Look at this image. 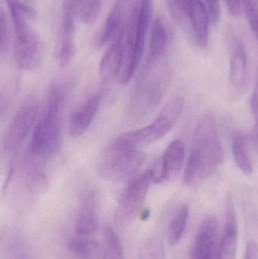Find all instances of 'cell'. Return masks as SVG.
Returning <instances> with one entry per match:
<instances>
[{"mask_svg":"<svg viewBox=\"0 0 258 259\" xmlns=\"http://www.w3.org/2000/svg\"><path fill=\"white\" fill-rule=\"evenodd\" d=\"M223 159V148L216 121L212 115L200 120L194 131L183 181L194 185L210 177Z\"/></svg>","mask_w":258,"mask_h":259,"instance_id":"obj_1","label":"cell"},{"mask_svg":"<svg viewBox=\"0 0 258 259\" xmlns=\"http://www.w3.org/2000/svg\"><path fill=\"white\" fill-rule=\"evenodd\" d=\"M15 27V59L18 68L32 71L40 65L45 44L37 32L30 25L36 18L35 9L19 0H5Z\"/></svg>","mask_w":258,"mask_h":259,"instance_id":"obj_2","label":"cell"},{"mask_svg":"<svg viewBox=\"0 0 258 259\" xmlns=\"http://www.w3.org/2000/svg\"><path fill=\"white\" fill-rule=\"evenodd\" d=\"M64 96L53 86L48 91L45 111L32 134L29 153L35 160H45L57 153L62 143V114Z\"/></svg>","mask_w":258,"mask_h":259,"instance_id":"obj_3","label":"cell"},{"mask_svg":"<svg viewBox=\"0 0 258 259\" xmlns=\"http://www.w3.org/2000/svg\"><path fill=\"white\" fill-rule=\"evenodd\" d=\"M152 17L151 0H140L136 5L127 23V50L122 69L118 75L121 84L133 78L139 68L145 50V39Z\"/></svg>","mask_w":258,"mask_h":259,"instance_id":"obj_4","label":"cell"},{"mask_svg":"<svg viewBox=\"0 0 258 259\" xmlns=\"http://www.w3.org/2000/svg\"><path fill=\"white\" fill-rule=\"evenodd\" d=\"M125 134L115 138L106 149L99 163L98 172L111 181L127 179L143 164L145 155Z\"/></svg>","mask_w":258,"mask_h":259,"instance_id":"obj_5","label":"cell"},{"mask_svg":"<svg viewBox=\"0 0 258 259\" xmlns=\"http://www.w3.org/2000/svg\"><path fill=\"white\" fill-rule=\"evenodd\" d=\"M159 61H148L136 83L129 109L133 119H140L151 112L165 94L169 78L168 71L159 65Z\"/></svg>","mask_w":258,"mask_h":259,"instance_id":"obj_6","label":"cell"},{"mask_svg":"<svg viewBox=\"0 0 258 259\" xmlns=\"http://www.w3.org/2000/svg\"><path fill=\"white\" fill-rule=\"evenodd\" d=\"M154 179V170L150 168L127 184L115 209V221L118 225H126L133 220L142 208Z\"/></svg>","mask_w":258,"mask_h":259,"instance_id":"obj_7","label":"cell"},{"mask_svg":"<svg viewBox=\"0 0 258 259\" xmlns=\"http://www.w3.org/2000/svg\"><path fill=\"white\" fill-rule=\"evenodd\" d=\"M183 109L184 102L183 99L175 97L165 106L159 116L151 124L124 134L136 146L159 141L174 127L181 116Z\"/></svg>","mask_w":258,"mask_h":259,"instance_id":"obj_8","label":"cell"},{"mask_svg":"<svg viewBox=\"0 0 258 259\" xmlns=\"http://www.w3.org/2000/svg\"><path fill=\"white\" fill-rule=\"evenodd\" d=\"M37 114V104L33 102L25 103L17 111L3 137V148L6 153H15L21 148L34 128Z\"/></svg>","mask_w":258,"mask_h":259,"instance_id":"obj_9","label":"cell"},{"mask_svg":"<svg viewBox=\"0 0 258 259\" xmlns=\"http://www.w3.org/2000/svg\"><path fill=\"white\" fill-rule=\"evenodd\" d=\"M221 239L218 219L215 215L207 216L197 231L190 259H220Z\"/></svg>","mask_w":258,"mask_h":259,"instance_id":"obj_10","label":"cell"},{"mask_svg":"<svg viewBox=\"0 0 258 259\" xmlns=\"http://www.w3.org/2000/svg\"><path fill=\"white\" fill-rule=\"evenodd\" d=\"M83 0H65L63 18L59 49V63L65 68L74 59L76 53L75 21Z\"/></svg>","mask_w":258,"mask_h":259,"instance_id":"obj_11","label":"cell"},{"mask_svg":"<svg viewBox=\"0 0 258 259\" xmlns=\"http://www.w3.org/2000/svg\"><path fill=\"white\" fill-rule=\"evenodd\" d=\"M127 23L117 35L100 62L99 74L103 79L119 75L126 57Z\"/></svg>","mask_w":258,"mask_h":259,"instance_id":"obj_12","label":"cell"},{"mask_svg":"<svg viewBox=\"0 0 258 259\" xmlns=\"http://www.w3.org/2000/svg\"><path fill=\"white\" fill-rule=\"evenodd\" d=\"M101 102L100 94H92L74 109L68 121V132L71 137H80L89 128L98 112Z\"/></svg>","mask_w":258,"mask_h":259,"instance_id":"obj_13","label":"cell"},{"mask_svg":"<svg viewBox=\"0 0 258 259\" xmlns=\"http://www.w3.org/2000/svg\"><path fill=\"white\" fill-rule=\"evenodd\" d=\"M130 6V0H116L108 15L99 36L95 40L97 47L101 48L111 40H114L122 30L127 23L126 16Z\"/></svg>","mask_w":258,"mask_h":259,"instance_id":"obj_14","label":"cell"},{"mask_svg":"<svg viewBox=\"0 0 258 259\" xmlns=\"http://www.w3.org/2000/svg\"><path fill=\"white\" fill-rule=\"evenodd\" d=\"M239 228L237 217L231 198L227 200L225 223L221 234L220 259H236L237 253Z\"/></svg>","mask_w":258,"mask_h":259,"instance_id":"obj_15","label":"cell"},{"mask_svg":"<svg viewBox=\"0 0 258 259\" xmlns=\"http://www.w3.org/2000/svg\"><path fill=\"white\" fill-rule=\"evenodd\" d=\"M184 158L185 146L183 141L174 140L164 153L160 174L154 178V182L162 184L177 176L183 167Z\"/></svg>","mask_w":258,"mask_h":259,"instance_id":"obj_16","label":"cell"},{"mask_svg":"<svg viewBox=\"0 0 258 259\" xmlns=\"http://www.w3.org/2000/svg\"><path fill=\"white\" fill-rule=\"evenodd\" d=\"M96 208V199L93 192H86L82 198L74 226L77 235L87 236L96 231L98 228Z\"/></svg>","mask_w":258,"mask_h":259,"instance_id":"obj_17","label":"cell"},{"mask_svg":"<svg viewBox=\"0 0 258 259\" xmlns=\"http://www.w3.org/2000/svg\"><path fill=\"white\" fill-rule=\"evenodd\" d=\"M189 16L195 42L204 48L209 41V10L201 0H189Z\"/></svg>","mask_w":258,"mask_h":259,"instance_id":"obj_18","label":"cell"},{"mask_svg":"<svg viewBox=\"0 0 258 259\" xmlns=\"http://www.w3.org/2000/svg\"><path fill=\"white\" fill-rule=\"evenodd\" d=\"M247 76V59L242 42H235L230 58V83L234 94H241L245 89Z\"/></svg>","mask_w":258,"mask_h":259,"instance_id":"obj_19","label":"cell"},{"mask_svg":"<svg viewBox=\"0 0 258 259\" xmlns=\"http://www.w3.org/2000/svg\"><path fill=\"white\" fill-rule=\"evenodd\" d=\"M168 47V33L165 24L160 18L152 22L150 33L149 60L162 59Z\"/></svg>","mask_w":258,"mask_h":259,"instance_id":"obj_20","label":"cell"},{"mask_svg":"<svg viewBox=\"0 0 258 259\" xmlns=\"http://www.w3.org/2000/svg\"><path fill=\"white\" fill-rule=\"evenodd\" d=\"M189 219V208L186 205H182L174 214L168 226V241L174 246L181 240L186 231Z\"/></svg>","mask_w":258,"mask_h":259,"instance_id":"obj_21","label":"cell"},{"mask_svg":"<svg viewBox=\"0 0 258 259\" xmlns=\"http://www.w3.org/2000/svg\"><path fill=\"white\" fill-rule=\"evenodd\" d=\"M69 250L77 259H98L101 252L99 244L95 240L83 238L71 240Z\"/></svg>","mask_w":258,"mask_h":259,"instance_id":"obj_22","label":"cell"},{"mask_svg":"<svg viewBox=\"0 0 258 259\" xmlns=\"http://www.w3.org/2000/svg\"><path fill=\"white\" fill-rule=\"evenodd\" d=\"M232 147L235 161L239 168L246 175L251 174L252 172V163L247 149L245 137L240 134L234 135Z\"/></svg>","mask_w":258,"mask_h":259,"instance_id":"obj_23","label":"cell"},{"mask_svg":"<svg viewBox=\"0 0 258 259\" xmlns=\"http://www.w3.org/2000/svg\"><path fill=\"white\" fill-rule=\"evenodd\" d=\"M104 259H126L121 238L116 231L106 227L104 230Z\"/></svg>","mask_w":258,"mask_h":259,"instance_id":"obj_24","label":"cell"},{"mask_svg":"<svg viewBox=\"0 0 258 259\" xmlns=\"http://www.w3.org/2000/svg\"><path fill=\"white\" fill-rule=\"evenodd\" d=\"M137 259H165V246L157 236H152L142 245Z\"/></svg>","mask_w":258,"mask_h":259,"instance_id":"obj_25","label":"cell"},{"mask_svg":"<svg viewBox=\"0 0 258 259\" xmlns=\"http://www.w3.org/2000/svg\"><path fill=\"white\" fill-rule=\"evenodd\" d=\"M102 0H83L80 10L82 22L92 24L98 18L101 12Z\"/></svg>","mask_w":258,"mask_h":259,"instance_id":"obj_26","label":"cell"},{"mask_svg":"<svg viewBox=\"0 0 258 259\" xmlns=\"http://www.w3.org/2000/svg\"><path fill=\"white\" fill-rule=\"evenodd\" d=\"M171 17L177 22L183 23L189 15V0H166Z\"/></svg>","mask_w":258,"mask_h":259,"instance_id":"obj_27","label":"cell"},{"mask_svg":"<svg viewBox=\"0 0 258 259\" xmlns=\"http://www.w3.org/2000/svg\"><path fill=\"white\" fill-rule=\"evenodd\" d=\"M248 24L253 31L258 28V0H242Z\"/></svg>","mask_w":258,"mask_h":259,"instance_id":"obj_28","label":"cell"},{"mask_svg":"<svg viewBox=\"0 0 258 259\" xmlns=\"http://www.w3.org/2000/svg\"><path fill=\"white\" fill-rule=\"evenodd\" d=\"M10 42V32H9V24L3 9L0 15V52L2 56L7 53Z\"/></svg>","mask_w":258,"mask_h":259,"instance_id":"obj_29","label":"cell"},{"mask_svg":"<svg viewBox=\"0 0 258 259\" xmlns=\"http://www.w3.org/2000/svg\"><path fill=\"white\" fill-rule=\"evenodd\" d=\"M204 1L207 4L211 21L212 24H216L219 21L220 15H221L219 1L218 0H204Z\"/></svg>","mask_w":258,"mask_h":259,"instance_id":"obj_30","label":"cell"},{"mask_svg":"<svg viewBox=\"0 0 258 259\" xmlns=\"http://www.w3.org/2000/svg\"><path fill=\"white\" fill-rule=\"evenodd\" d=\"M229 12L233 17H239L242 11L240 0H224Z\"/></svg>","mask_w":258,"mask_h":259,"instance_id":"obj_31","label":"cell"},{"mask_svg":"<svg viewBox=\"0 0 258 259\" xmlns=\"http://www.w3.org/2000/svg\"><path fill=\"white\" fill-rule=\"evenodd\" d=\"M251 111L255 118V130H258V76L256 82L255 89L251 97Z\"/></svg>","mask_w":258,"mask_h":259,"instance_id":"obj_32","label":"cell"},{"mask_svg":"<svg viewBox=\"0 0 258 259\" xmlns=\"http://www.w3.org/2000/svg\"><path fill=\"white\" fill-rule=\"evenodd\" d=\"M245 259H258V243L251 240L247 245Z\"/></svg>","mask_w":258,"mask_h":259,"instance_id":"obj_33","label":"cell"},{"mask_svg":"<svg viewBox=\"0 0 258 259\" xmlns=\"http://www.w3.org/2000/svg\"><path fill=\"white\" fill-rule=\"evenodd\" d=\"M254 33H255L256 37H257V39L258 40V28L257 29V30H254Z\"/></svg>","mask_w":258,"mask_h":259,"instance_id":"obj_34","label":"cell"}]
</instances>
